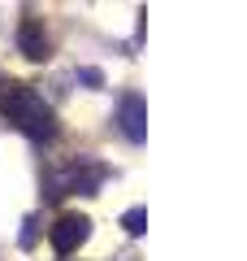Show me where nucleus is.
I'll list each match as a JSON object with an SVG mask.
<instances>
[{
    "label": "nucleus",
    "instance_id": "obj_1",
    "mask_svg": "<svg viewBox=\"0 0 247 261\" xmlns=\"http://www.w3.org/2000/svg\"><path fill=\"white\" fill-rule=\"evenodd\" d=\"M0 109H5V118H9L18 130H26L30 140H48V135H52V109H48L44 96L30 92V87L9 83V92H5V100H0Z\"/></svg>",
    "mask_w": 247,
    "mask_h": 261
},
{
    "label": "nucleus",
    "instance_id": "obj_2",
    "mask_svg": "<svg viewBox=\"0 0 247 261\" xmlns=\"http://www.w3.org/2000/svg\"><path fill=\"white\" fill-rule=\"evenodd\" d=\"M104 178H109V170H104V166H96V161H74L70 170H61V174L52 178V196H70V192L96 196Z\"/></svg>",
    "mask_w": 247,
    "mask_h": 261
},
{
    "label": "nucleus",
    "instance_id": "obj_3",
    "mask_svg": "<svg viewBox=\"0 0 247 261\" xmlns=\"http://www.w3.org/2000/svg\"><path fill=\"white\" fill-rule=\"evenodd\" d=\"M117 130L126 135L130 144H143L147 140V126H143V96L139 92H126L117 100Z\"/></svg>",
    "mask_w": 247,
    "mask_h": 261
},
{
    "label": "nucleus",
    "instance_id": "obj_4",
    "mask_svg": "<svg viewBox=\"0 0 247 261\" xmlns=\"http://www.w3.org/2000/svg\"><path fill=\"white\" fill-rule=\"evenodd\" d=\"M87 235H91V222L70 214V218H61V222H56V231H52V248H56V252H74L82 240H87Z\"/></svg>",
    "mask_w": 247,
    "mask_h": 261
},
{
    "label": "nucleus",
    "instance_id": "obj_5",
    "mask_svg": "<svg viewBox=\"0 0 247 261\" xmlns=\"http://www.w3.org/2000/svg\"><path fill=\"white\" fill-rule=\"evenodd\" d=\"M18 44H22V53H26V57H35V61L48 53V39H44V31H39V22H22Z\"/></svg>",
    "mask_w": 247,
    "mask_h": 261
},
{
    "label": "nucleus",
    "instance_id": "obj_6",
    "mask_svg": "<svg viewBox=\"0 0 247 261\" xmlns=\"http://www.w3.org/2000/svg\"><path fill=\"white\" fill-rule=\"evenodd\" d=\"M121 222H126V231L130 235H143V222H147V209H126V218H121Z\"/></svg>",
    "mask_w": 247,
    "mask_h": 261
}]
</instances>
